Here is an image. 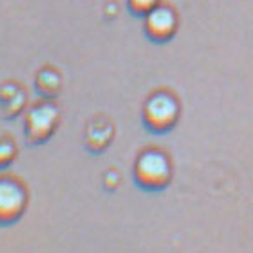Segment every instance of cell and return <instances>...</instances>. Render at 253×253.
<instances>
[{"label":"cell","instance_id":"obj_1","mask_svg":"<svg viewBox=\"0 0 253 253\" xmlns=\"http://www.w3.org/2000/svg\"><path fill=\"white\" fill-rule=\"evenodd\" d=\"M171 161L159 148H146L134 163V180L145 191H163L171 182Z\"/></svg>","mask_w":253,"mask_h":253},{"label":"cell","instance_id":"obj_2","mask_svg":"<svg viewBox=\"0 0 253 253\" xmlns=\"http://www.w3.org/2000/svg\"><path fill=\"white\" fill-rule=\"evenodd\" d=\"M180 118V104L175 95L157 91L146 98L143 105V123L154 134H166Z\"/></svg>","mask_w":253,"mask_h":253},{"label":"cell","instance_id":"obj_3","mask_svg":"<svg viewBox=\"0 0 253 253\" xmlns=\"http://www.w3.org/2000/svg\"><path fill=\"white\" fill-rule=\"evenodd\" d=\"M61 123V111L52 100L34 104L25 114L23 134L29 145H43L54 136Z\"/></svg>","mask_w":253,"mask_h":253},{"label":"cell","instance_id":"obj_4","mask_svg":"<svg viewBox=\"0 0 253 253\" xmlns=\"http://www.w3.org/2000/svg\"><path fill=\"white\" fill-rule=\"evenodd\" d=\"M29 205L27 187L14 176H0V226L14 225Z\"/></svg>","mask_w":253,"mask_h":253},{"label":"cell","instance_id":"obj_5","mask_svg":"<svg viewBox=\"0 0 253 253\" xmlns=\"http://www.w3.org/2000/svg\"><path fill=\"white\" fill-rule=\"evenodd\" d=\"M178 29V16L169 5L159 4L145 16L146 36L155 43H166L175 36Z\"/></svg>","mask_w":253,"mask_h":253},{"label":"cell","instance_id":"obj_6","mask_svg":"<svg viewBox=\"0 0 253 253\" xmlns=\"http://www.w3.org/2000/svg\"><path fill=\"white\" fill-rule=\"evenodd\" d=\"M114 136V128L113 125L104 120V118H98L95 122H91L86 128V146L89 152L93 154H100L104 152L105 148L109 146V143L113 141Z\"/></svg>","mask_w":253,"mask_h":253},{"label":"cell","instance_id":"obj_7","mask_svg":"<svg viewBox=\"0 0 253 253\" xmlns=\"http://www.w3.org/2000/svg\"><path fill=\"white\" fill-rule=\"evenodd\" d=\"M0 102H2V109H4V116L14 118L16 114L22 113L23 104H25V95L20 87L5 84L0 89Z\"/></svg>","mask_w":253,"mask_h":253},{"label":"cell","instance_id":"obj_8","mask_svg":"<svg viewBox=\"0 0 253 253\" xmlns=\"http://www.w3.org/2000/svg\"><path fill=\"white\" fill-rule=\"evenodd\" d=\"M36 89L40 91V95L52 98L61 91V77L59 73L52 68H43L36 77Z\"/></svg>","mask_w":253,"mask_h":253},{"label":"cell","instance_id":"obj_9","mask_svg":"<svg viewBox=\"0 0 253 253\" xmlns=\"http://www.w3.org/2000/svg\"><path fill=\"white\" fill-rule=\"evenodd\" d=\"M18 155V146L9 136H0V169H5L14 163Z\"/></svg>","mask_w":253,"mask_h":253},{"label":"cell","instance_id":"obj_10","mask_svg":"<svg viewBox=\"0 0 253 253\" xmlns=\"http://www.w3.org/2000/svg\"><path fill=\"white\" fill-rule=\"evenodd\" d=\"M126 4L136 16H146L150 11L161 4V0H126Z\"/></svg>","mask_w":253,"mask_h":253},{"label":"cell","instance_id":"obj_11","mask_svg":"<svg viewBox=\"0 0 253 253\" xmlns=\"http://www.w3.org/2000/svg\"><path fill=\"white\" fill-rule=\"evenodd\" d=\"M118 184H120V175H118L116 171H109L107 175H105V187H107V189H114Z\"/></svg>","mask_w":253,"mask_h":253}]
</instances>
